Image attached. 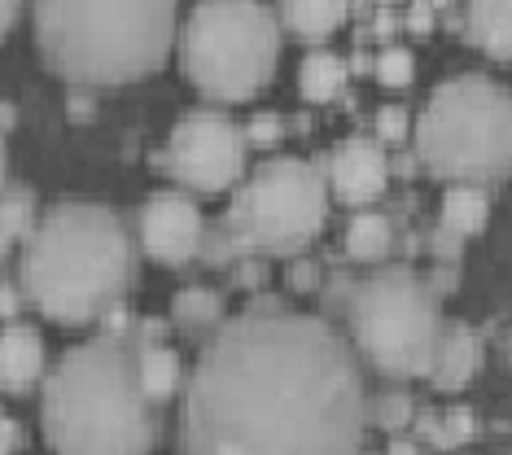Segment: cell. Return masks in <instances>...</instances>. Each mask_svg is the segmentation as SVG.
Wrapping results in <instances>:
<instances>
[{"label":"cell","mask_w":512,"mask_h":455,"mask_svg":"<svg viewBox=\"0 0 512 455\" xmlns=\"http://www.w3.org/2000/svg\"><path fill=\"white\" fill-rule=\"evenodd\" d=\"M180 377V355L167 342H136V381H141V394L154 407L180 390Z\"/></svg>","instance_id":"obj_14"},{"label":"cell","mask_w":512,"mask_h":455,"mask_svg":"<svg viewBox=\"0 0 512 455\" xmlns=\"http://www.w3.org/2000/svg\"><path fill=\"white\" fill-rule=\"evenodd\" d=\"M421 434L434 438L438 447H460L464 438H473V412L469 407H451L447 416H421Z\"/></svg>","instance_id":"obj_22"},{"label":"cell","mask_w":512,"mask_h":455,"mask_svg":"<svg viewBox=\"0 0 512 455\" xmlns=\"http://www.w3.org/2000/svg\"><path fill=\"white\" fill-rule=\"evenodd\" d=\"M377 425H386V429L412 425V399H403V394H386V399L377 403Z\"/></svg>","instance_id":"obj_24"},{"label":"cell","mask_w":512,"mask_h":455,"mask_svg":"<svg viewBox=\"0 0 512 455\" xmlns=\"http://www.w3.org/2000/svg\"><path fill=\"white\" fill-rule=\"evenodd\" d=\"M329 215V189L316 162L307 158H267L232 197L224 228L237 254H298L316 241Z\"/></svg>","instance_id":"obj_8"},{"label":"cell","mask_w":512,"mask_h":455,"mask_svg":"<svg viewBox=\"0 0 512 455\" xmlns=\"http://www.w3.org/2000/svg\"><path fill=\"white\" fill-rule=\"evenodd\" d=\"M486 210H491V197H486L482 184H451V189L442 193V228H447L451 237L482 232Z\"/></svg>","instance_id":"obj_17"},{"label":"cell","mask_w":512,"mask_h":455,"mask_svg":"<svg viewBox=\"0 0 512 455\" xmlns=\"http://www.w3.org/2000/svg\"><path fill=\"white\" fill-rule=\"evenodd\" d=\"M416 158L442 180H495L512 167V92L486 75L434 88L416 123Z\"/></svg>","instance_id":"obj_5"},{"label":"cell","mask_w":512,"mask_h":455,"mask_svg":"<svg viewBox=\"0 0 512 455\" xmlns=\"http://www.w3.org/2000/svg\"><path fill=\"white\" fill-rule=\"evenodd\" d=\"M368 394L342 333L263 298L202 346L180 412L184 455H364Z\"/></svg>","instance_id":"obj_1"},{"label":"cell","mask_w":512,"mask_h":455,"mask_svg":"<svg viewBox=\"0 0 512 455\" xmlns=\"http://www.w3.org/2000/svg\"><path fill=\"white\" fill-rule=\"evenodd\" d=\"M346 66L337 53L329 49H316V53H307L302 57V66H298V88H302V97L307 101H333L337 92H342L346 84Z\"/></svg>","instance_id":"obj_18"},{"label":"cell","mask_w":512,"mask_h":455,"mask_svg":"<svg viewBox=\"0 0 512 455\" xmlns=\"http://www.w3.org/2000/svg\"><path fill=\"white\" fill-rule=\"evenodd\" d=\"M5 184H9L5 180V145H0V189H5Z\"/></svg>","instance_id":"obj_35"},{"label":"cell","mask_w":512,"mask_h":455,"mask_svg":"<svg viewBox=\"0 0 512 455\" xmlns=\"http://www.w3.org/2000/svg\"><path fill=\"white\" fill-rule=\"evenodd\" d=\"M346 18H351V9L333 5V0H289L276 22H281V31H294L302 40H324V35H333Z\"/></svg>","instance_id":"obj_16"},{"label":"cell","mask_w":512,"mask_h":455,"mask_svg":"<svg viewBox=\"0 0 512 455\" xmlns=\"http://www.w3.org/2000/svg\"><path fill=\"white\" fill-rule=\"evenodd\" d=\"M202 210L189 193H158L141 210V245L158 263H189L202 250Z\"/></svg>","instance_id":"obj_10"},{"label":"cell","mask_w":512,"mask_h":455,"mask_svg":"<svg viewBox=\"0 0 512 455\" xmlns=\"http://www.w3.org/2000/svg\"><path fill=\"white\" fill-rule=\"evenodd\" d=\"M394 455H416V447H407V442H394Z\"/></svg>","instance_id":"obj_34"},{"label":"cell","mask_w":512,"mask_h":455,"mask_svg":"<svg viewBox=\"0 0 512 455\" xmlns=\"http://www.w3.org/2000/svg\"><path fill=\"white\" fill-rule=\"evenodd\" d=\"M36 35L53 70L75 84H123L162 66L176 40L171 5H40Z\"/></svg>","instance_id":"obj_4"},{"label":"cell","mask_w":512,"mask_h":455,"mask_svg":"<svg viewBox=\"0 0 512 455\" xmlns=\"http://www.w3.org/2000/svg\"><path fill=\"white\" fill-rule=\"evenodd\" d=\"M372 31H377V35L394 31V14H390V9H377V14H372Z\"/></svg>","instance_id":"obj_32"},{"label":"cell","mask_w":512,"mask_h":455,"mask_svg":"<svg viewBox=\"0 0 512 455\" xmlns=\"http://www.w3.org/2000/svg\"><path fill=\"white\" fill-rule=\"evenodd\" d=\"M241 136H246V145H276L285 136V123L276 114H254V123Z\"/></svg>","instance_id":"obj_26"},{"label":"cell","mask_w":512,"mask_h":455,"mask_svg":"<svg viewBox=\"0 0 512 455\" xmlns=\"http://www.w3.org/2000/svg\"><path fill=\"white\" fill-rule=\"evenodd\" d=\"M18 447H22V425L14 416L0 412V455H14Z\"/></svg>","instance_id":"obj_27"},{"label":"cell","mask_w":512,"mask_h":455,"mask_svg":"<svg viewBox=\"0 0 512 455\" xmlns=\"http://www.w3.org/2000/svg\"><path fill=\"white\" fill-rule=\"evenodd\" d=\"M377 136L390 140V145H399V140L407 136V110L403 105H381L377 110Z\"/></svg>","instance_id":"obj_25"},{"label":"cell","mask_w":512,"mask_h":455,"mask_svg":"<svg viewBox=\"0 0 512 455\" xmlns=\"http://www.w3.org/2000/svg\"><path fill=\"white\" fill-rule=\"evenodd\" d=\"M464 35L491 57H512V5L508 0H477L464 9Z\"/></svg>","instance_id":"obj_15"},{"label":"cell","mask_w":512,"mask_h":455,"mask_svg":"<svg viewBox=\"0 0 512 455\" xmlns=\"http://www.w3.org/2000/svg\"><path fill=\"white\" fill-rule=\"evenodd\" d=\"M171 315H176V324L184 333L202 337V333H215L219 324H224V298L215 294V289H184V294L176 298V307H171Z\"/></svg>","instance_id":"obj_20"},{"label":"cell","mask_w":512,"mask_h":455,"mask_svg":"<svg viewBox=\"0 0 512 455\" xmlns=\"http://www.w3.org/2000/svg\"><path fill=\"white\" fill-rule=\"evenodd\" d=\"M18 22V5H9V0H0V40L9 35V27Z\"/></svg>","instance_id":"obj_31"},{"label":"cell","mask_w":512,"mask_h":455,"mask_svg":"<svg viewBox=\"0 0 512 455\" xmlns=\"http://www.w3.org/2000/svg\"><path fill=\"white\" fill-rule=\"evenodd\" d=\"M18 315V294L14 285H0V320H14Z\"/></svg>","instance_id":"obj_30"},{"label":"cell","mask_w":512,"mask_h":455,"mask_svg":"<svg viewBox=\"0 0 512 455\" xmlns=\"http://www.w3.org/2000/svg\"><path fill=\"white\" fill-rule=\"evenodd\" d=\"M477 368V342H473V329L469 324H447L438 337V350H434V364H429V377H434L438 390H456L473 377Z\"/></svg>","instance_id":"obj_13"},{"label":"cell","mask_w":512,"mask_h":455,"mask_svg":"<svg viewBox=\"0 0 512 455\" xmlns=\"http://www.w3.org/2000/svg\"><path fill=\"white\" fill-rule=\"evenodd\" d=\"M9 123H14V105L0 101V127H9Z\"/></svg>","instance_id":"obj_33"},{"label":"cell","mask_w":512,"mask_h":455,"mask_svg":"<svg viewBox=\"0 0 512 455\" xmlns=\"http://www.w3.org/2000/svg\"><path fill=\"white\" fill-rule=\"evenodd\" d=\"M167 171L193 193H224L246 171V136L219 110H193L167 140Z\"/></svg>","instance_id":"obj_9"},{"label":"cell","mask_w":512,"mask_h":455,"mask_svg":"<svg viewBox=\"0 0 512 455\" xmlns=\"http://www.w3.org/2000/svg\"><path fill=\"white\" fill-rule=\"evenodd\" d=\"M31 228H36V193L27 184H5L0 189V254L31 237Z\"/></svg>","instance_id":"obj_19"},{"label":"cell","mask_w":512,"mask_h":455,"mask_svg":"<svg viewBox=\"0 0 512 455\" xmlns=\"http://www.w3.org/2000/svg\"><path fill=\"white\" fill-rule=\"evenodd\" d=\"M346 320L355 346L386 377H421L434 364L442 315L429 285L407 267H381L346 289Z\"/></svg>","instance_id":"obj_6"},{"label":"cell","mask_w":512,"mask_h":455,"mask_svg":"<svg viewBox=\"0 0 512 455\" xmlns=\"http://www.w3.org/2000/svg\"><path fill=\"white\" fill-rule=\"evenodd\" d=\"M372 70H377L381 84L403 88V84H412V75H416V57H412V49H403V44H386V49L377 53V62H372Z\"/></svg>","instance_id":"obj_23"},{"label":"cell","mask_w":512,"mask_h":455,"mask_svg":"<svg viewBox=\"0 0 512 455\" xmlns=\"http://www.w3.org/2000/svg\"><path fill=\"white\" fill-rule=\"evenodd\" d=\"M44 372V337L31 324H5L0 329V390L22 394Z\"/></svg>","instance_id":"obj_12"},{"label":"cell","mask_w":512,"mask_h":455,"mask_svg":"<svg viewBox=\"0 0 512 455\" xmlns=\"http://www.w3.org/2000/svg\"><path fill=\"white\" fill-rule=\"evenodd\" d=\"M184 75L211 101L254 97L281 62V22L263 5H197L180 35Z\"/></svg>","instance_id":"obj_7"},{"label":"cell","mask_w":512,"mask_h":455,"mask_svg":"<svg viewBox=\"0 0 512 455\" xmlns=\"http://www.w3.org/2000/svg\"><path fill=\"white\" fill-rule=\"evenodd\" d=\"M329 180L333 193L351 206L372 202L390 180V158L372 136H346L329 158Z\"/></svg>","instance_id":"obj_11"},{"label":"cell","mask_w":512,"mask_h":455,"mask_svg":"<svg viewBox=\"0 0 512 455\" xmlns=\"http://www.w3.org/2000/svg\"><path fill=\"white\" fill-rule=\"evenodd\" d=\"M407 27H412L416 35H425L429 27H434V5H412L407 9Z\"/></svg>","instance_id":"obj_28"},{"label":"cell","mask_w":512,"mask_h":455,"mask_svg":"<svg viewBox=\"0 0 512 455\" xmlns=\"http://www.w3.org/2000/svg\"><path fill=\"white\" fill-rule=\"evenodd\" d=\"M44 438L53 455H149L158 412L136 381V337L79 342L44 381Z\"/></svg>","instance_id":"obj_2"},{"label":"cell","mask_w":512,"mask_h":455,"mask_svg":"<svg viewBox=\"0 0 512 455\" xmlns=\"http://www.w3.org/2000/svg\"><path fill=\"white\" fill-rule=\"evenodd\" d=\"M394 245V228L386 215H377V210H364V215L351 219V228H346V250L355 254V259H386Z\"/></svg>","instance_id":"obj_21"},{"label":"cell","mask_w":512,"mask_h":455,"mask_svg":"<svg viewBox=\"0 0 512 455\" xmlns=\"http://www.w3.org/2000/svg\"><path fill=\"white\" fill-rule=\"evenodd\" d=\"M136 280L132 232L110 206L62 202L31 228L22 289L49 320H101Z\"/></svg>","instance_id":"obj_3"},{"label":"cell","mask_w":512,"mask_h":455,"mask_svg":"<svg viewBox=\"0 0 512 455\" xmlns=\"http://www.w3.org/2000/svg\"><path fill=\"white\" fill-rule=\"evenodd\" d=\"M289 280H294V289H316V263H294V272H289Z\"/></svg>","instance_id":"obj_29"}]
</instances>
